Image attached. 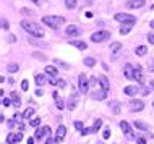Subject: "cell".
I'll list each match as a JSON object with an SVG mask.
<instances>
[{
	"instance_id": "6da1fadb",
	"label": "cell",
	"mask_w": 154,
	"mask_h": 144,
	"mask_svg": "<svg viewBox=\"0 0 154 144\" xmlns=\"http://www.w3.org/2000/svg\"><path fill=\"white\" fill-rule=\"evenodd\" d=\"M21 28H23L24 31H28L29 34H34L36 38H42V36L45 34L44 29L39 26V24H36V23H32V21H26V20L21 21Z\"/></svg>"
},
{
	"instance_id": "7a4b0ae2",
	"label": "cell",
	"mask_w": 154,
	"mask_h": 144,
	"mask_svg": "<svg viewBox=\"0 0 154 144\" xmlns=\"http://www.w3.org/2000/svg\"><path fill=\"white\" fill-rule=\"evenodd\" d=\"M42 23L47 24L49 28H59L60 24L65 23V18H63V16H52L51 15V16H44Z\"/></svg>"
},
{
	"instance_id": "3957f363",
	"label": "cell",
	"mask_w": 154,
	"mask_h": 144,
	"mask_svg": "<svg viewBox=\"0 0 154 144\" xmlns=\"http://www.w3.org/2000/svg\"><path fill=\"white\" fill-rule=\"evenodd\" d=\"M110 38V32L109 31H99V32H94L91 36V40L93 42H102V40H107Z\"/></svg>"
},
{
	"instance_id": "277c9868",
	"label": "cell",
	"mask_w": 154,
	"mask_h": 144,
	"mask_svg": "<svg viewBox=\"0 0 154 144\" xmlns=\"http://www.w3.org/2000/svg\"><path fill=\"white\" fill-rule=\"evenodd\" d=\"M78 83H80V91H81V92H88L89 81H88V78H86L85 73H81V75L78 76Z\"/></svg>"
},
{
	"instance_id": "5b68a950",
	"label": "cell",
	"mask_w": 154,
	"mask_h": 144,
	"mask_svg": "<svg viewBox=\"0 0 154 144\" xmlns=\"http://www.w3.org/2000/svg\"><path fill=\"white\" fill-rule=\"evenodd\" d=\"M115 20H117V21H125V23H135L136 21L135 16H131L128 13H117L115 15Z\"/></svg>"
},
{
	"instance_id": "8992f818",
	"label": "cell",
	"mask_w": 154,
	"mask_h": 144,
	"mask_svg": "<svg viewBox=\"0 0 154 144\" xmlns=\"http://www.w3.org/2000/svg\"><path fill=\"white\" fill-rule=\"evenodd\" d=\"M130 110L131 112H141V110L144 109V104L141 100H130Z\"/></svg>"
},
{
	"instance_id": "52a82bcc",
	"label": "cell",
	"mask_w": 154,
	"mask_h": 144,
	"mask_svg": "<svg viewBox=\"0 0 154 144\" xmlns=\"http://www.w3.org/2000/svg\"><path fill=\"white\" fill-rule=\"evenodd\" d=\"M44 136H51V128L49 126H42V128H39L36 131V139H41V138H44Z\"/></svg>"
},
{
	"instance_id": "ba28073f",
	"label": "cell",
	"mask_w": 154,
	"mask_h": 144,
	"mask_svg": "<svg viewBox=\"0 0 154 144\" xmlns=\"http://www.w3.org/2000/svg\"><path fill=\"white\" fill-rule=\"evenodd\" d=\"M120 128L123 130V133L127 134L128 138H135V134H133V131H131V126L128 125L127 122H120Z\"/></svg>"
},
{
	"instance_id": "9c48e42d",
	"label": "cell",
	"mask_w": 154,
	"mask_h": 144,
	"mask_svg": "<svg viewBox=\"0 0 154 144\" xmlns=\"http://www.w3.org/2000/svg\"><path fill=\"white\" fill-rule=\"evenodd\" d=\"M65 134H66V128L63 125H59V128H57V133H55V139H57V142L62 141V139L65 138Z\"/></svg>"
},
{
	"instance_id": "30bf717a",
	"label": "cell",
	"mask_w": 154,
	"mask_h": 144,
	"mask_svg": "<svg viewBox=\"0 0 154 144\" xmlns=\"http://www.w3.org/2000/svg\"><path fill=\"white\" fill-rule=\"evenodd\" d=\"M65 32H66V36H73V38H76V36H80V34H81V31L78 29V26H73V24L66 28Z\"/></svg>"
},
{
	"instance_id": "8fae6325",
	"label": "cell",
	"mask_w": 154,
	"mask_h": 144,
	"mask_svg": "<svg viewBox=\"0 0 154 144\" xmlns=\"http://www.w3.org/2000/svg\"><path fill=\"white\" fill-rule=\"evenodd\" d=\"M144 0H128L127 2V7L128 8H141V7H144Z\"/></svg>"
},
{
	"instance_id": "7c38bea8",
	"label": "cell",
	"mask_w": 154,
	"mask_h": 144,
	"mask_svg": "<svg viewBox=\"0 0 154 144\" xmlns=\"http://www.w3.org/2000/svg\"><path fill=\"white\" fill-rule=\"evenodd\" d=\"M123 73H125V78L127 80H133V76H135V70H133V65H125V70H123Z\"/></svg>"
},
{
	"instance_id": "4fadbf2b",
	"label": "cell",
	"mask_w": 154,
	"mask_h": 144,
	"mask_svg": "<svg viewBox=\"0 0 154 144\" xmlns=\"http://www.w3.org/2000/svg\"><path fill=\"white\" fill-rule=\"evenodd\" d=\"M106 96H107V91H94L93 94H91V97L93 99H96V100H102V99H106Z\"/></svg>"
},
{
	"instance_id": "5bb4252c",
	"label": "cell",
	"mask_w": 154,
	"mask_h": 144,
	"mask_svg": "<svg viewBox=\"0 0 154 144\" xmlns=\"http://www.w3.org/2000/svg\"><path fill=\"white\" fill-rule=\"evenodd\" d=\"M97 81L101 83V86H102V89H104V91H109L110 83H109V80H107L106 76H99V78H97Z\"/></svg>"
},
{
	"instance_id": "9a60e30c",
	"label": "cell",
	"mask_w": 154,
	"mask_h": 144,
	"mask_svg": "<svg viewBox=\"0 0 154 144\" xmlns=\"http://www.w3.org/2000/svg\"><path fill=\"white\" fill-rule=\"evenodd\" d=\"M123 92L127 94V96H136V94H138V88H136V86H127V88L123 89Z\"/></svg>"
},
{
	"instance_id": "2e32d148",
	"label": "cell",
	"mask_w": 154,
	"mask_h": 144,
	"mask_svg": "<svg viewBox=\"0 0 154 144\" xmlns=\"http://www.w3.org/2000/svg\"><path fill=\"white\" fill-rule=\"evenodd\" d=\"M76 102H78V94L75 92V94H72V97H70V102H68V109H70V110H73L75 107H76Z\"/></svg>"
},
{
	"instance_id": "e0dca14e",
	"label": "cell",
	"mask_w": 154,
	"mask_h": 144,
	"mask_svg": "<svg viewBox=\"0 0 154 144\" xmlns=\"http://www.w3.org/2000/svg\"><path fill=\"white\" fill-rule=\"evenodd\" d=\"M135 23H125L122 28H120V34H128V32H130V29H131V26Z\"/></svg>"
},
{
	"instance_id": "ac0fdd59",
	"label": "cell",
	"mask_w": 154,
	"mask_h": 144,
	"mask_svg": "<svg viewBox=\"0 0 154 144\" xmlns=\"http://www.w3.org/2000/svg\"><path fill=\"white\" fill-rule=\"evenodd\" d=\"M70 44L76 46L78 49H81V50H86V49H88V46H86V42H83V40H70Z\"/></svg>"
},
{
	"instance_id": "d6986e66",
	"label": "cell",
	"mask_w": 154,
	"mask_h": 144,
	"mask_svg": "<svg viewBox=\"0 0 154 144\" xmlns=\"http://www.w3.org/2000/svg\"><path fill=\"white\" fill-rule=\"evenodd\" d=\"M133 80L138 81V83H143V73H141V68L140 67L135 70V76H133Z\"/></svg>"
},
{
	"instance_id": "ffe728a7",
	"label": "cell",
	"mask_w": 154,
	"mask_h": 144,
	"mask_svg": "<svg viewBox=\"0 0 154 144\" xmlns=\"http://www.w3.org/2000/svg\"><path fill=\"white\" fill-rule=\"evenodd\" d=\"M135 52H136V55L143 57V55H146V53H148V47H146V46H138Z\"/></svg>"
},
{
	"instance_id": "44dd1931",
	"label": "cell",
	"mask_w": 154,
	"mask_h": 144,
	"mask_svg": "<svg viewBox=\"0 0 154 144\" xmlns=\"http://www.w3.org/2000/svg\"><path fill=\"white\" fill-rule=\"evenodd\" d=\"M135 126L138 130H143V131H149L151 128H149V125H146V123H143V122H135Z\"/></svg>"
},
{
	"instance_id": "7402d4cb",
	"label": "cell",
	"mask_w": 154,
	"mask_h": 144,
	"mask_svg": "<svg viewBox=\"0 0 154 144\" xmlns=\"http://www.w3.org/2000/svg\"><path fill=\"white\" fill-rule=\"evenodd\" d=\"M120 49H122V44H120V42H114V44L110 46V52H112V53H117Z\"/></svg>"
},
{
	"instance_id": "603a6c76",
	"label": "cell",
	"mask_w": 154,
	"mask_h": 144,
	"mask_svg": "<svg viewBox=\"0 0 154 144\" xmlns=\"http://www.w3.org/2000/svg\"><path fill=\"white\" fill-rule=\"evenodd\" d=\"M36 84H37V86L45 84V76H44V75H36Z\"/></svg>"
},
{
	"instance_id": "cb8c5ba5",
	"label": "cell",
	"mask_w": 154,
	"mask_h": 144,
	"mask_svg": "<svg viewBox=\"0 0 154 144\" xmlns=\"http://www.w3.org/2000/svg\"><path fill=\"white\" fill-rule=\"evenodd\" d=\"M101 126H102V120H99V118H97V120L94 122V125H93V133H97Z\"/></svg>"
},
{
	"instance_id": "d4e9b609",
	"label": "cell",
	"mask_w": 154,
	"mask_h": 144,
	"mask_svg": "<svg viewBox=\"0 0 154 144\" xmlns=\"http://www.w3.org/2000/svg\"><path fill=\"white\" fill-rule=\"evenodd\" d=\"M11 99H13L15 107H20V105H21V102H20V97H18V94H16V92H11Z\"/></svg>"
},
{
	"instance_id": "484cf974",
	"label": "cell",
	"mask_w": 154,
	"mask_h": 144,
	"mask_svg": "<svg viewBox=\"0 0 154 144\" xmlns=\"http://www.w3.org/2000/svg\"><path fill=\"white\" fill-rule=\"evenodd\" d=\"M7 142H8V144H15V142H18V141H16V134H13V133L8 134V136H7Z\"/></svg>"
},
{
	"instance_id": "4316f807",
	"label": "cell",
	"mask_w": 154,
	"mask_h": 144,
	"mask_svg": "<svg viewBox=\"0 0 154 144\" xmlns=\"http://www.w3.org/2000/svg\"><path fill=\"white\" fill-rule=\"evenodd\" d=\"M32 113H34V109H32V107H28V109L24 110V113H23V118H29Z\"/></svg>"
},
{
	"instance_id": "83f0119b",
	"label": "cell",
	"mask_w": 154,
	"mask_h": 144,
	"mask_svg": "<svg viewBox=\"0 0 154 144\" xmlns=\"http://www.w3.org/2000/svg\"><path fill=\"white\" fill-rule=\"evenodd\" d=\"M45 73H47V75H51V76H55V75H57V68H54V67H45Z\"/></svg>"
},
{
	"instance_id": "f1b7e54d",
	"label": "cell",
	"mask_w": 154,
	"mask_h": 144,
	"mask_svg": "<svg viewBox=\"0 0 154 144\" xmlns=\"http://www.w3.org/2000/svg\"><path fill=\"white\" fill-rule=\"evenodd\" d=\"M8 71H10V73H16V71H18V70H20V67H18V65H16V63H10V65H8Z\"/></svg>"
},
{
	"instance_id": "f546056e",
	"label": "cell",
	"mask_w": 154,
	"mask_h": 144,
	"mask_svg": "<svg viewBox=\"0 0 154 144\" xmlns=\"http://www.w3.org/2000/svg\"><path fill=\"white\" fill-rule=\"evenodd\" d=\"M85 65H86V67H94V65H96V60L91 58V57H88V58H85Z\"/></svg>"
},
{
	"instance_id": "4dcf8cb0",
	"label": "cell",
	"mask_w": 154,
	"mask_h": 144,
	"mask_svg": "<svg viewBox=\"0 0 154 144\" xmlns=\"http://www.w3.org/2000/svg\"><path fill=\"white\" fill-rule=\"evenodd\" d=\"M110 107L114 109V113H119V112H120V107H119V102H117V100L110 102Z\"/></svg>"
},
{
	"instance_id": "1f68e13d",
	"label": "cell",
	"mask_w": 154,
	"mask_h": 144,
	"mask_svg": "<svg viewBox=\"0 0 154 144\" xmlns=\"http://www.w3.org/2000/svg\"><path fill=\"white\" fill-rule=\"evenodd\" d=\"M29 125L32 126V128H37V126L41 125V118H32V120L29 122Z\"/></svg>"
},
{
	"instance_id": "d6a6232c",
	"label": "cell",
	"mask_w": 154,
	"mask_h": 144,
	"mask_svg": "<svg viewBox=\"0 0 154 144\" xmlns=\"http://www.w3.org/2000/svg\"><path fill=\"white\" fill-rule=\"evenodd\" d=\"M65 5L66 8H75L76 7V0H65Z\"/></svg>"
},
{
	"instance_id": "836d02e7",
	"label": "cell",
	"mask_w": 154,
	"mask_h": 144,
	"mask_svg": "<svg viewBox=\"0 0 154 144\" xmlns=\"http://www.w3.org/2000/svg\"><path fill=\"white\" fill-rule=\"evenodd\" d=\"M55 104H57V109H60V110H62V109H63V107H65L63 100H62L60 97H57V99H55Z\"/></svg>"
},
{
	"instance_id": "e575fe53",
	"label": "cell",
	"mask_w": 154,
	"mask_h": 144,
	"mask_svg": "<svg viewBox=\"0 0 154 144\" xmlns=\"http://www.w3.org/2000/svg\"><path fill=\"white\" fill-rule=\"evenodd\" d=\"M55 63H57V65H60V67H62V68H65V70H68V68H70V65H68V63H65V62H60L59 58H55Z\"/></svg>"
},
{
	"instance_id": "d590c367",
	"label": "cell",
	"mask_w": 154,
	"mask_h": 144,
	"mask_svg": "<svg viewBox=\"0 0 154 144\" xmlns=\"http://www.w3.org/2000/svg\"><path fill=\"white\" fill-rule=\"evenodd\" d=\"M89 133H93V128H83V130H81V134H83V136H86V134H89Z\"/></svg>"
},
{
	"instance_id": "8d00e7d4",
	"label": "cell",
	"mask_w": 154,
	"mask_h": 144,
	"mask_svg": "<svg viewBox=\"0 0 154 144\" xmlns=\"http://www.w3.org/2000/svg\"><path fill=\"white\" fill-rule=\"evenodd\" d=\"M28 88H29V83H28V81L24 80L23 83H21V89H23V91H28Z\"/></svg>"
},
{
	"instance_id": "74e56055",
	"label": "cell",
	"mask_w": 154,
	"mask_h": 144,
	"mask_svg": "<svg viewBox=\"0 0 154 144\" xmlns=\"http://www.w3.org/2000/svg\"><path fill=\"white\" fill-rule=\"evenodd\" d=\"M102 136H104V139H109V138H110V130H106V131L102 133Z\"/></svg>"
},
{
	"instance_id": "f35d334b",
	"label": "cell",
	"mask_w": 154,
	"mask_h": 144,
	"mask_svg": "<svg viewBox=\"0 0 154 144\" xmlns=\"http://www.w3.org/2000/svg\"><path fill=\"white\" fill-rule=\"evenodd\" d=\"M75 128H76V130H83V123L81 122H75Z\"/></svg>"
},
{
	"instance_id": "ab89813d",
	"label": "cell",
	"mask_w": 154,
	"mask_h": 144,
	"mask_svg": "<svg viewBox=\"0 0 154 144\" xmlns=\"http://www.w3.org/2000/svg\"><path fill=\"white\" fill-rule=\"evenodd\" d=\"M2 102H3V105H5V107H8V105H11V100H10V99H7V97L3 99Z\"/></svg>"
},
{
	"instance_id": "60d3db41",
	"label": "cell",
	"mask_w": 154,
	"mask_h": 144,
	"mask_svg": "<svg viewBox=\"0 0 154 144\" xmlns=\"http://www.w3.org/2000/svg\"><path fill=\"white\" fill-rule=\"evenodd\" d=\"M2 28H3V29H8V28H10V26H8L7 20H2Z\"/></svg>"
},
{
	"instance_id": "b9f144b4",
	"label": "cell",
	"mask_w": 154,
	"mask_h": 144,
	"mask_svg": "<svg viewBox=\"0 0 154 144\" xmlns=\"http://www.w3.org/2000/svg\"><path fill=\"white\" fill-rule=\"evenodd\" d=\"M57 142V139H54V138H47V141H45V144H55Z\"/></svg>"
},
{
	"instance_id": "7bdbcfd3",
	"label": "cell",
	"mask_w": 154,
	"mask_h": 144,
	"mask_svg": "<svg viewBox=\"0 0 154 144\" xmlns=\"http://www.w3.org/2000/svg\"><path fill=\"white\" fill-rule=\"evenodd\" d=\"M136 142H138V144H146V139H144V138H138V139H136Z\"/></svg>"
},
{
	"instance_id": "ee69618b",
	"label": "cell",
	"mask_w": 154,
	"mask_h": 144,
	"mask_svg": "<svg viewBox=\"0 0 154 144\" xmlns=\"http://www.w3.org/2000/svg\"><path fill=\"white\" fill-rule=\"evenodd\" d=\"M148 40H149L151 44H154V32H152V34H149V36H148Z\"/></svg>"
},
{
	"instance_id": "f6af8a7d",
	"label": "cell",
	"mask_w": 154,
	"mask_h": 144,
	"mask_svg": "<svg viewBox=\"0 0 154 144\" xmlns=\"http://www.w3.org/2000/svg\"><path fill=\"white\" fill-rule=\"evenodd\" d=\"M49 83H51V84H59V83H60V81H57V80H55V78H52V80H51V81H49Z\"/></svg>"
},
{
	"instance_id": "bcb514c9",
	"label": "cell",
	"mask_w": 154,
	"mask_h": 144,
	"mask_svg": "<svg viewBox=\"0 0 154 144\" xmlns=\"http://www.w3.org/2000/svg\"><path fill=\"white\" fill-rule=\"evenodd\" d=\"M21 139H23V133H18L16 134V141H21Z\"/></svg>"
},
{
	"instance_id": "7dc6e473",
	"label": "cell",
	"mask_w": 154,
	"mask_h": 144,
	"mask_svg": "<svg viewBox=\"0 0 154 144\" xmlns=\"http://www.w3.org/2000/svg\"><path fill=\"white\" fill-rule=\"evenodd\" d=\"M36 94H37V96H42V94H44V91H42V89H37V91H36Z\"/></svg>"
},
{
	"instance_id": "c3c4849f",
	"label": "cell",
	"mask_w": 154,
	"mask_h": 144,
	"mask_svg": "<svg viewBox=\"0 0 154 144\" xmlns=\"http://www.w3.org/2000/svg\"><path fill=\"white\" fill-rule=\"evenodd\" d=\"M86 18H93V13H91V11H86Z\"/></svg>"
},
{
	"instance_id": "681fc988",
	"label": "cell",
	"mask_w": 154,
	"mask_h": 144,
	"mask_svg": "<svg viewBox=\"0 0 154 144\" xmlns=\"http://www.w3.org/2000/svg\"><path fill=\"white\" fill-rule=\"evenodd\" d=\"M28 144H34V138H29V139H28Z\"/></svg>"
},
{
	"instance_id": "f907efd6",
	"label": "cell",
	"mask_w": 154,
	"mask_h": 144,
	"mask_svg": "<svg viewBox=\"0 0 154 144\" xmlns=\"http://www.w3.org/2000/svg\"><path fill=\"white\" fill-rule=\"evenodd\" d=\"M149 86H151V88L154 89V80H152V81H149Z\"/></svg>"
},
{
	"instance_id": "816d5d0a",
	"label": "cell",
	"mask_w": 154,
	"mask_h": 144,
	"mask_svg": "<svg viewBox=\"0 0 154 144\" xmlns=\"http://www.w3.org/2000/svg\"><path fill=\"white\" fill-rule=\"evenodd\" d=\"M32 2H34L36 5H41V0H32Z\"/></svg>"
},
{
	"instance_id": "f5cc1de1",
	"label": "cell",
	"mask_w": 154,
	"mask_h": 144,
	"mask_svg": "<svg viewBox=\"0 0 154 144\" xmlns=\"http://www.w3.org/2000/svg\"><path fill=\"white\" fill-rule=\"evenodd\" d=\"M149 70H151V71H154V62L151 63V67H149Z\"/></svg>"
},
{
	"instance_id": "db71d44e",
	"label": "cell",
	"mask_w": 154,
	"mask_h": 144,
	"mask_svg": "<svg viewBox=\"0 0 154 144\" xmlns=\"http://www.w3.org/2000/svg\"><path fill=\"white\" fill-rule=\"evenodd\" d=\"M93 2H94V0H86V3H88V5H91Z\"/></svg>"
},
{
	"instance_id": "11a10c76",
	"label": "cell",
	"mask_w": 154,
	"mask_h": 144,
	"mask_svg": "<svg viewBox=\"0 0 154 144\" xmlns=\"http://www.w3.org/2000/svg\"><path fill=\"white\" fill-rule=\"evenodd\" d=\"M149 26H151V28H154V20H152L151 23H149Z\"/></svg>"
}]
</instances>
